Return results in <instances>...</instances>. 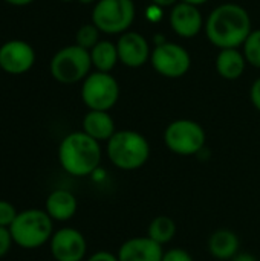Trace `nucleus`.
<instances>
[{"label":"nucleus","instance_id":"f257e3e1","mask_svg":"<svg viewBox=\"0 0 260 261\" xmlns=\"http://www.w3.org/2000/svg\"><path fill=\"white\" fill-rule=\"evenodd\" d=\"M207 38L219 49H236L244 46L251 34L248 12L236 3H224L211 11L205 21Z\"/></svg>","mask_w":260,"mask_h":261},{"label":"nucleus","instance_id":"f03ea898","mask_svg":"<svg viewBox=\"0 0 260 261\" xmlns=\"http://www.w3.org/2000/svg\"><path fill=\"white\" fill-rule=\"evenodd\" d=\"M103 159L101 144L81 132L66 135L58 145V162L74 177H87L97 171Z\"/></svg>","mask_w":260,"mask_h":261},{"label":"nucleus","instance_id":"7ed1b4c3","mask_svg":"<svg viewBox=\"0 0 260 261\" xmlns=\"http://www.w3.org/2000/svg\"><path fill=\"white\" fill-rule=\"evenodd\" d=\"M149 139L135 130H116L106 142V154L110 164L123 171L143 168L150 159Z\"/></svg>","mask_w":260,"mask_h":261},{"label":"nucleus","instance_id":"20e7f679","mask_svg":"<svg viewBox=\"0 0 260 261\" xmlns=\"http://www.w3.org/2000/svg\"><path fill=\"white\" fill-rule=\"evenodd\" d=\"M9 232L15 245L23 249H37L51 242L54 236V220L44 210H25L20 211Z\"/></svg>","mask_w":260,"mask_h":261},{"label":"nucleus","instance_id":"39448f33","mask_svg":"<svg viewBox=\"0 0 260 261\" xmlns=\"http://www.w3.org/2000/svg\"><path fill=\"white\" fill-rule=\"evenodd\" d=\"M205 142L204 127L193 119H175L164 130V144L176 156H196L204 150Z\"/></svg>","mask_w":260,"mask_h":261},{"label":"nucleus","instance_id":"423d86ee","mask_svg":"<svg viewBox=\"0 0 260 261\" xmlns=\"http://www.w3.org/2000/svg\"><path fill=\"white\" fill-rule=\"evenodd\" d=\"M90 67V52L78 44L60 49L51 60V75L61 84H75L81 80H86Z\"/></svg>","mask_w":260,"mask_h":261},{"label":"nucleus","instance_id":"0eeeda50","mask_svg":"<svg viewBox=\"0 0 260 261\" xmlns=\"http://www.w3.org/2000/svg\"><path fill=\"white\" fill-rule=\"evenodd\" d=\"M133 20V0H98L92 11V23L104 34H124Z\"/></svg>","mask_w":260,"mask_h":261},{"label":"nucleus","instance_id":"6e6552de","mask_svg":"<svg viewBox=\"0 0 260 261\" xmlns=\"http://www.w3.org/2000/svg\"><path fill=\"white\" fill-rule=\"evenodd\" d=\"M120 98L118 81L107 72H92L81 86V99L89 110L109 112Z\"/></svg>","mask_w":260,"mask_h":261},{"label":"nucleus","instance_id":"1a4fd4ad","mask_svg":"<svg viewBox=\"0 0 260 261\" xmlns=\"http://www.w3.org/2000/svg\"><path fill=\"white\" fill-rule=\"evenodd\" d=\"M150 63L159 75L166 78H181L188 72L192 60L190 54L182 46L164 41L153 47Z\"/></svg>","mask_w":260,"mask_h":261},{"label":"nucleus","instance_id":"9d476101","mask_svg":"<svg viewBox=\"0 0 260 261\" xmlns=\"http://www.w3.org/2000/svg\"><path fill=\"white\" fill-rule=\"evenodd\" d=\"M49 248L55 261H84L87 254L86 237L75 228H61L55 231L49 242Z\"/></svg>","mask_w":260,"mask_h":261},{"label":"nucleus","instance_id":"9b49d317","mask_svg":"<svg viewBox=\"0 0 260 261\" xmlns=\"http://www.w3.org/2000/svg\"><path fill=\"white\" fill-rule=\"evenodd\" d=\"M35 63L34 47L23 40H11L0 47V69L11 75L28 72Z\"/></svg>","mask_w":260,"mask_h":261},{"label":"nucleus","instance_id":"f8f14e48","mask_svg":"<svg viewBox=\"0 0 260 261\" xmlns=\"http://www.w3.org/2000/svg\"><path fill=\"white\" fill-rule=\"evenodd\" d=\"M118 57L127 67H141L150 58V49L147 40L138 32H124L118 43Z\"/></svg>","mask_w":260,"mask_h":261},{"label":"nucleus","instance_id":"ddd939ff","mask_svg":"<svg viewBox=\"0 0 260 261\" xmlns=\"http://www.w3.org/2000/svg\"><path fill=\"white\" fill-rule=\"evenodd\" d=\"M116 255L120 261H162L164 249L147 236L132 237L118 248Z\"/></svg>","mask_w":260,"mask_h":261},{"label":"nucleus","instance_id":"4468645a","mask_svg":"<svg viewBox=\"0 0 260 261\" xmlns=\"http://www.w3.org/2000/svg\"><path fill=\"white\" fill-rule=\"evenodd\" d=\"M202 15L198 11V6L188 3H176L170 14L172 29L182 38H193L202 29Z\"/></svg>","mask_w":260,"mask_h":261},{"label":"nucleus","instance_id":"2eb2a0df","mask_svg":"<svg viewBox=\"0 0 260 261\" xmlns=\"http://www.w3.org/2000/svg\"><path fill=\"white\" fill-rule=\"evenodd\" d=\"M78 210V202L74 193L69 190H54L44 203V211L54 222H67L70 220Z\"/></svg>","mask_w":260,"mask_h":261},{"label":"nucleus","instance_id":"dca6fc26","mask_svg":"<svg viewBox=\"0 0 260 261\" xmlns=\"http://www.w3.org/2000/svg\"><path fill=\"white\" fill-rule=\"evenodd\" d=\"M207 249L213 258L230 261L241 252V240L231 229H218L208 237Z\"/></svg>","mask_w":260,"mask_h":261},{"label":"nucleus","instance_id":"f3484780","mask_svg":"<svg viewBox=\"0 0 260 261\" xmlns=\"http://www.w3.org/2000/svg\"><path fill=\"white\" fill-rule=\"evenodd\" d=\"M81 127L86 135H89L100 144L107 142L116 132L113 118L109 115V112L101 110H89L83 118Z\"/></svg>","mask_w":260,"mask_h":261},{"label":"nucleus","instance_id":"a211bd4d","mask_svg":"<svg viewBox=\"0 0 260 261\" xmlns=\"http://www.w3.org/2000/svg\"><path fill=\"white\" fill-rule=\"evenodd\" d=\"M247 60L238 49H221L216 58V70L224 80H238L245 70Z\"/></svg>","mask_w":260,"mask_h":261},{"label":"nucleus","instance_id":"6ab92c4d","mask_svg":"<svg viewBox=\"0 0 260 261\" xmlns=\"http://www.w3.org/2000/svg\"><path fill=\"white\" fill-rule=\"evenodd\" d=\"M89 52H90L92 66L98 72H107L109 73L115 67V64L120 61L116 44H113L112 41H107V40L98 41V44L93 49H90Z\"/></svg>","mask_w":260,"mask_h":261},{"label":"nucleus","instance_id":"aec40b11","mask_svg":"<svg viewBox=\"0 0 260 261\" xmlns=\"http://www.w3.org/2000/svg\"><path fill=\"white\" fill-rule=\"evenodd\" d=\"M175 236H176V223L169 216H158L149 223L147 237L161 246L169 245L175 239Z\"/></svg>","mask_w":260,"mask_h":261},{"label":"nucleus","instance_id":"412c9836","mask_svg":"<svg viewBox=\"0 0 260 261\" xmlns=\"http://www.w3.org/2000/svg\"><path fill=\"white\" fill-rule=\"evenodd\" d=\"M75 40H77V44L86 50H90L93 49L98 41H100V29L93 24V23H89V24H84L81 26L78 31H77V35H75Z\"/></svg>","mask_w":260,"mask_h":261},{"label":"nucleus","instance_id":"4be33fe9","mask_svg":"<svg viewBox=\"0 0 260 261\" xmlns=\"http://www.w3.org/2000/svg\"><path fill=\"white\" fill-rule=\"evenodd\" d=\"M244 57L247 63L260 69V29L251 31L244 43Z\"/></svg>","mask_w":260,"mask_h":261},{"label":"nucleus","instance_id":"5701e85b","mask_svg":"<svg viewBox=\"0 0 260 261\" xmlns=\"http://www.w3.org/2000/svg\"><path fill=\"white\" fill-rule=\"evenodd\" d=\"M18 216V211L15 210V206L6 200H0V226L3 228H9L15 217Z\"/></svg>","mask_w":260,"mask_h":261},{"label":"nucleus","instance_id":"b1692460","mask_svg":"<svg viewBox=\"0 0 260 261\" xmlns=\"http://www.w3.org/2000/svg\"><path fill=\"white\" fill-rule=\"evenodd\" d=\"M162 261H195L193 255L184 249V248H173L169 251H164Z\"/></svg>","mask_w":260,"mask_h":261},{"label":"nucleus","instance_id":"393cba45","mask_svg":"<svg viewBox=\"0 0 260 261\" xmlns=\"http://www.w3.org/2000/svg\"><path fill=\"white\" fill-rule=\"evenodd\" d=\"M12 243H14V240H12V236L9 232V228L0 226V258L9 252Z\"/></svg>","mask_w":260,"mask_h":261},{"label":"nucleus","instance_id":"a878e982","mask_svg":"<svg viewBox=\"0 0 260 261\" xmlns=\"http://www.w3.org/2000/svg\"><path fill=\"white\" fill-rule=\"evenodd\" d=\"M86 261H120L118 260V255L116 254H113V252H110V251H104V249H101V251H97V252H93L89 258Z\"/></svg>","mask_w":260,"mask_h":261},{"label":"nucleus","instance_id":"bb28decb","mask_svg":"<svg viewBox=\"0 0 260 261\" xmlns=\"http://www.w3.org/2000/svg\"><path fill=\"white\" fill-rule=\"evenodd\" d=\"M250 98H251V102H253L254 109L260 112V78H257L253 83L251 90H250Z\"/></svg>","mask_w":260,"mask_h":261},{"label":"nucleus","instance_id":"cd10ccee","mask_svg":"<svg viewBox=\"0 0 260 261\" xmlns=\"http://www.w3.org/2000/svg\"><path fill=\"white\" fill-rule=\"evenodd\" d=\"M230 261H259L256 255L250 254V252H239L236 257H233Z\"/></svg>","mask_w":260,"mask_h":261},{"label":"nucleus","instance_id":"c85d7f7f","mask_svg":"<svg viewBox=\"0 0 260 261\" xmlns=\"http://www.w3.org/2000/svg\"><path fill=\"white\" fill-rule=\"evenodd\" d=\"M152 2H153V5H156V6H159V8H167V6L176 5L178 0H152Z\"/></svg>","mask_w":260,"mask_h":261},{"label":"nucleus","instance_id":"c756f323","mask_svg":"<svg viewBox=\"0 0 260 261\" xmlns=\"http://www.w3.org/2000/svg\"><path fill=\"white\" fill-rule=\"evenodd\" d=\"M5 2L9 3V5H14V6H25V5L32 3L34 0H5Z\"/></svg>","mask_w":260,"mask_h":261},{"label":"nucleus","instance_id":"7c9ffc66","mask_svg":"<svg viewBox=\"0 0 260 261\" xmlns=\"http://www.w3.org/2000/svg\"><path fill=\"white\" fill-rule=\"evenodd\" d=\"M184 3H188V5H193V6H199V5H204L207 3L208 0H182Z\"/></svg>","mask_w":260,"mask_h":261},{"label":"nucleus","instance_id":"2f4dec72","mask_svg":"<svg viewBox=\"0 0 260 261\" xmlns=\"http://www.w3.org/2000/svg\"><path fill=\"white\" fill-rule=\"evenodd\" d=\"M80 3H83V5H90V3H93L95 0H78Z\"/></svg>","mask_w":260,"mask_h":261},{"label":"nucleus","instance_id":"473e14b6","mask_svg":"<svg viewBox=\"0 0 260 261\" xmlns=\"http://www.w3.org/2000/svg\"><path fill=\"white\" fill-rule=\"evenodd\" d=\"M61 2H70V0H61Z\"/></svg>","mask_w":260,"mask_h":261}]
</instances>
